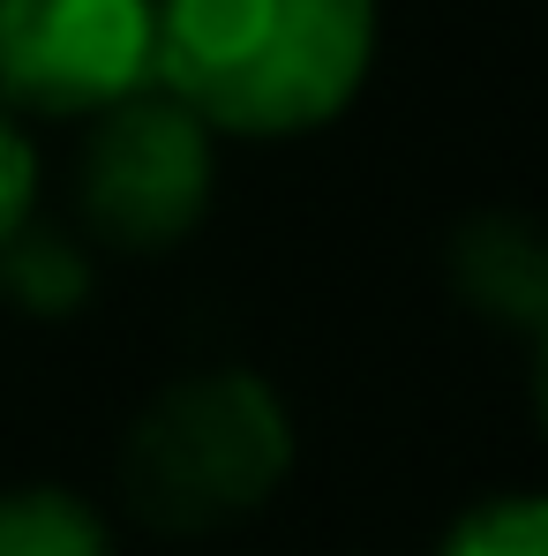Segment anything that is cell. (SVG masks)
Instances as JSON below:
<instances>
[{"label": "cell", "mask_w": 548, "mask_h": 556, "mask_svg": "<svg viewBox=\"0 0 548 556\" xmlns=\"http://www.w3.org/2000/svg\"><path fill=\"white\" fill-rule=\"evenodd\" d=\"M30 203H38V151H30V136L0 113V241L30 218Z\"/></svg>", "instance_id": "9"}, {"label": "cell", "mask_w": 548, "mask_h": 556, "mask_svg": "<svg viewBox=\"0 0 548 556\" xmlns=\"http://www.w3.org/2000/svg\"><path fill=\"white\" fill-rule=\"evenodd\" d=\"M0 293L23 308V316H76L91 301V256L53 233V226H15L0 241Z\"/></svg>", "instance_id": "6"}, {"label": "cell", "mask_w": 548, "mask_h": 556, "mask_svg": "<svg viewBox=\"0 0 548 556\" xmlns=\"http://www.w3.org/2000/svg\"><path fill=\"white\" fill-rule=\"evenodd\" d=\"M451 278L488 324L511 331L548 324V233L526 218H473L451 241Z\"/></svg>", "instance_id": "5"}, {"label": "cell", "mask_w": 548, "mask_h": 556, "mask_svg": "<svg viewBox=\"0 0 548 556\" xmlns=\"http://www.w3.org/2000/svg\"><path fill=\"white\" fill-rule=\"evenodd\" d=\"M0 556H113V542L68 489H15L0 496Z\"/></svg>", "instance_id": "7"}, {"label": "cell", "mask_w": 548, "mask_h": 556, "mask_svg": "<svg viewBox=\"0 0 548 556\" xmlns=\"http://www.w3.org/2000/svg\"><path fill=\"white\" fill-rule=\"evenodd\" d=\"M158 0H0V98L30 113H105L151 84Z\"/></svg>", "instance_id": "4"}, {"label": "cell", "mask_w": 548, "mask_h": 556, "mask_svg": "<svg viewBox=\"0 0 548 556\" xmlns=\"http://www.w3.org/2000/svg\"><path fill=\"white\" fill-rule=\"evenodd\" d=\"M375 61V0H158L151 84L218 136H308Z\"/></svg>", "instance_id": "1"}, {"label": "cell", "mask_w": 548, "mask_h": 556, "mask_svg": "<svg viewBox=\"0 0 548 556\" xmlns=\"http://www.w3.org/2000/svg\"><path fill=\"white\" fill-rule=\"evenodd\" d=\"M444 556H548V496H496L466 511Z\"/></svg>", "instance_id": "8"}, {"label": "cell", "mask_w": 548, "mask_h": 556, "mask_svg": "<svg viewBox=\"0 0 548 556\" xmlns=\"http://www.w3.org/2000/svg\"><path fill=\"white\" fill-rule=\"evenodd\" d=\"M293 466V421L264 376L211 369L158 391L128 437V496L158 527H226Z\"/></svg>", "instance_id": "2"}, {"label": "cell", "mask_w": 548, "mask_h": 556, "mask_svg": "<svg viewBox=\"0 0 548 556\" xmlns=\"http://www.w3.org/2000/svg\"><path fill=\"white\" fill-rule=\"evenodd\" d=\"M541 339V362H534V399H541V429H548V324L534 331Z\"/></svg>", "instance_id": "10"}, {"label": "cell", "mask_w": 548, "mask_h": 556, "mask_svg": "<svg viewBox=\"0 0 548 556\" xmlns=\"http://www.w3.org/2000/svg\"><path fill=\"white\" fill-rule=\"evenodd\" d=\"M211 203V128L174 91H128L84 143V211L120 249H174Z\"/></svg>", "instance_id": "3"}]
</instances>
